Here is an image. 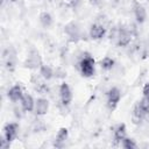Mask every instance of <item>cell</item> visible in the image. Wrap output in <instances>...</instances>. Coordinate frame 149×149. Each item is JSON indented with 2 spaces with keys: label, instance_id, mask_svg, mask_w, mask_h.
I'll list each match as a JSON object with an SVG mask.
<instances>
[{
  "label": "cell",
  "instance_id": "cell-1",
  "mask_svg": "<svg viewBox=\"0 0 149 149\" xmlns=\"http://www.w3.org/2000/svg\"><path fill=\"white\" fill-rule=\"evenodd\" d=\"M79 71L83 77H91L94 74V59L86 55L79 62Z\"/></svg>",
  "mask_w": 149,
  "mask_h": 149
},
{
  "label": "cell",
  "instance_id": "cell-2",
  "mask_svg": "<svg viewBox=\"0 0 149 149\" xmlns=\"http://www.w3.org/2000/svg\"><path fill=\"white\" fill-rule=\"evenodd\" d=\"M120 99H121V92L118 87L113 86L107 91V107L111 111H113L118 106Z\"/></svg>",
  "mask_w": 149,
  "mask_h": 149
},
{
  "label": "cell",
  "instance_id": "cell-3",
  "mask_svg": "<svg viewBox=\"0 0 149 149\" xmlns=\"http://www.w3.org/2000/svg\"><path fill=\"white\" fill-rule=\"evenodd\" d=\"M72 91H71V87L69 86L68 83H62L61 86H59V98H61V101L64 106H68L70 105V102L72 101Z\"/></svg>",
  "mask_w": 149,
  "mask_h": 149
},
{
  "label": "cell",
  "instance_id": "cell-4",
  "mask_svg": "<svg viewBox=\"0 0 149 149\" xmlns=\"http://www.w3.org/2000/svg\"><path fill=\"white\" fill-rule=\"evenodd\" d=\"M41 65H42V61H41V56H40L38 51L35 49H31L27 57L26 66L29 69H37V68L40 69Z\"/></svg>",
  "mask_w": 149,
  "mask_h": 149
},
{
  "label": "cell",
  "instance_id": "cell-5",
  "mask_svg": "<svg viewBox=\"0 0 149 149\" xmlns=\"http://www.w3.org/2000/svg\"><path fill=\"white\" fill-rule=\"evenodd\" d=\"M17 132H19V125L16 122L7 123L3 127V137H5V140L8 143H10L15 139V136L17 135Z\"/></svg>",
  "mask_w": 149,
  "mask_h": 149
},
{
  "label": "cell",
  "instance_id": "cell-6",
  "mask_svg": "<svg viewBox=\"0 0 149 149\" xmlns=\"http://www.w3.org/2000/svg\"><path fill=\"white\" fill-rule=\"evenodd\" d=\"M116 41H118V44L121 45V47L128 45L132 41V33L126 28H119Z\"/></svg>",
  "mask_w": 149,
  "mask_h": 149
},
{
  "label": "cell",
  "instance_id": "cell-7",
  "mask_svg": "<svg viewBox=\"0 0 149 149\" xmlns=\"http://www.w3.org/2000/svg\"><path fill=\"white\" fill-rule=\"evenodd\" d=\"M23 94H24V93H23V91H22V87H21L19 84L12 86V87L8 90V93H7L8 99H9L10 101H13V102L21 101Z\"/></svg>",
  "mask_w": 149,
  "mask_h": 149
},
{
  "label": "cell",
  "instance_id": "cell-8",
  "mask_svg": "<svg viewBox=\"0 0 149 149\" xmlns=\"http://www.w3.org/2000/svg\"><path fill=\"white\" fill-rule=\"evenodd\" d=\"M105 34H106V28L102 24L94 23L90 28V37L92 40H100L105 36Z\"/></svg>",
  "mask_w": 149,
  "mask_h": 149
},
{
  "label": "cell",
  "instance_id": "cell-9",
  "mask_svg": "<svg viewBox=\"0 0 149 149\" xmlns=\"http://www.w3.org/2000/svg\"><path fill=\"white\" fill-rule=\"evenodd\" d=\"M35 113L37 115H45L49 111V101L44 98H38L35 101Z\"/></svg>",
  "mask_w": 149,
  "mask_h": 149
},
{
  "label": "cell",
  "instance_id": "cell-10",
  "mask_svg": "<svg viewBox=\"0 0 149 149\" xmlns=\"http://www.w3.org/2000/svg\"><path fill=\"white\" fill-rule=\"evenodd\" d=\"M134 16H135V20H136L137 23H143L146 21V19H147L146 8L139 2L134 3Z\"/></svg>",
  "mask_w": 149,
  "mask_h": 149
},
{
  "label": "cell",
  "instance_id": "cell-11",
  "mask_svg": "<svg viewBox=\"0 0 149 149\" xmlns=\"http://www.w3.org/2000/svg\"><path fill=\"white\" fill-rule=\"evenodd\" d=\"M20 102H21V107H22V109L24 112H31V111L35 109V100L28 93L23 94V97H22Z\"/></svg>",
  "mask_w": 149,
  "mask_h": 149
},
{
  "label": "cell",
  "instance_id": "cell-12",
  "mask_svg": "<svg viewBox=\"0 0 149 149\" xmlns=\"http://www.w3.org/2000/svg\"><path fill=\"white\" fill-rule=\"evenodd\" d=\"M68 137H69V130H68V128H65V127L59 128V130L57 132L56 139H55V147L62 148L64 146L65 141L68 140Z\"/></svg>",
  "mask_w": 149,
  "mask_h": 149
},
{
  "label": "cell",
  "instance_id": "cell-13",
  "mask_svg": "<svg viewBox=\"0 0 149 149\" xmlns=\"http://www.w3.org/2000/svg\"><path fill=\"white\" fill-rule=\"evenodd\" d=\"M64 31H65V34H66L69 37H71L72 40H77V38L79 37V28H78L77 23H74V22L68 23V24L64 27Z\"/></svg>",
  "mask_w": 149,
  "mask_h": 149
},
{
  "label": "cell",
  "instance_id": "cell-14",
  "mask_svg": "<svg viewBox=\"0 0 149 149\" xmlns=\"http://www.w3.org/2000/svg\"><path fill=\"white\" fill-rule=\"evenodd\" d=\"M147 115V112H144L139 104H136L133 108V112H132V119L134 121V123H140Z\"/></svg>",
  "mask_w": 149,
  "mask_h": 149
},
{
  "label": "cell",
  "instance_id": "cell-15",
  "mask_svg": "<svg viewBox=\"0 0 149 149\" xmlns=\"http://www.w3.org/2000/svg\"><path fill=\"white\" fill-rule=\"evenodd\" d=\"M126 134H127L126 125L125 123H120V125L116 126V128L114 130V140L116 142H121L126 137Z\"/></svg>",
  "mask_w": 149,
  "mask_h": 149
},
{
  "label": "cell",
  "instance_id": "cell-16",
  "mask_svg": "<svg viewBox=\"0 0 149 149\" xmlns=\"http://www.w3.org/2000/svg\"><path fill=\"white\" fill-rule=\"evenodd\" d=\"M40 23L44 27V28H50L54 23V19L51 16L50 13L48 12H43L40 14Z\"/></svg>",
  "mask_w": 149,
  "mask_h": 149
},
{
  "label": "cell",
  "instance_id": "cell-17",
  "mask_svg": "<svg viewBox=\"0 0 149 149\" xmlns=\"http://www.w3.org/2000/svg\"><path fill=\"white\" fill-rule=\"evenodd\" d=\"M40 74L43 79L45 80H50L54 77V70L51 69V66L47 65V64H42L40 66Z\"/></svg>",
  "mask_w": 149,
  "mask_h": 149
},
{
  "label": "cell",
  "instance_id": "cell-18",
  "mask_svg": "<svg viewBox=\"0 0 149 149\" xmlns=\"http://www.w3.org/2000/svg\"><path fill=\"white\" fill-rule=\"evenodd\" d=\"M100 66L104 69V70H111L113 66H114V59L106 56L104 57L101 61H100Z\"/></svg>",
  "mask_w": 149,
  "mask_h": 149
},
{
  "label": "cell",
  "instance_id": "cell-19",
  "mask_svg": "<svg viewBox=\"0 0 149 149\" xmlns=\"http://www.w3.org/2000/svg\"><path fill=\"white\" fill-rule=\"evenodd\" d=\"M120 143H121V147L125 148V149H135V148H137V144L135 143V141L130 137H127V136Z\"/></svg>",
  "mask_w": 149,
  "mask_h": 149
},
{
  "label": "cell",
  "instance_id": "cell-20",
  "mask_svg": "<svg viewBox=\"0 0 149 149\" xmlns=\"http://www.w3.org/2000/svg\"><path fill=\"white\" fill-rule=\"evenodd\" d=\"M142 93H143V98H147V99H149V83H148V84H146V85L143 86Z\"/></svg>",
  "mask_w": 149,
  "mask_h": 149
},
{
  "label": "cell",
  "instance_id": "cell-21",
  "mask_svg": "<svg viewBox=\"0 0 149 149\" xmlns=\"http://www.w3.org/2000/svg\"><path fill=\"white\" fill-rule=\"evenodd\" d=\"M90 2H91L92 5H97V3L99 2V0H90Z\"/></svg>",
  "mask_w": 149,
  "mask_h": 149
},
{
  "label": "cell",
  "instance_id": "cell-22",
  "mask_svg": "<svg viewBox=\"0 0 149 149\" xmlns=\"http://www.w3.org/2000/svg\"><path fill=\"white\" fill-rule=\"evenodd\" d=\"M71 1H72V3H73V6H74V7L77 6V2H79V0H71Z\"/></svg>",
  "mask_w": 149,
  "mask_h": 149
}]
</instances>
